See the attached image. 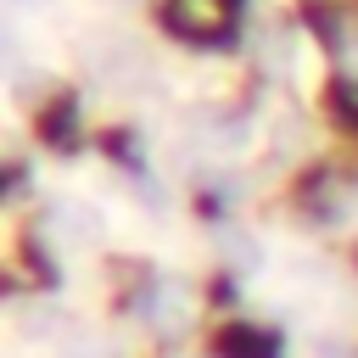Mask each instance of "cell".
Instances as JSON below:
<instances>
[{"mask_svg":"<svg viewBox=\"0 0 358 358\" xmlns=\"http://www.w3.org/2000/svg\"><path fill=\"white\" fill-rule=\"evenodd\" d=\"M11 6H22V11H45L50 0H11Z\"/></svg>","mask_w":358,"mask_h":358,"instance_id":"cell-1","label":"cell"}]
</instances>
